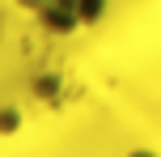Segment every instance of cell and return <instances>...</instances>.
Segmentation results:
<instances>
[{
	"instance_id": "1",
	"label": "cell",
	"mask_w": 161,
	"mask_h": 157,
	"mask_svg": "<svg viewBox=\"0 0 161 157\" xmlns=\"http://www.w3.org/2000/svg\"><path fill=\"white\" fill-rule=\"evenodd\" d=\"M17 4L30 17H38V25L51 34L85 30V25L102 21V13H106V0H17Z\"/></svg>"
}]
</instances>
